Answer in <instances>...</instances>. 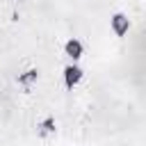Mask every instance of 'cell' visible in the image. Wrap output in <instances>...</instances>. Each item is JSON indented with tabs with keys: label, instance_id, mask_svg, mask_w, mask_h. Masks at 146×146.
Listing matches in <instances>:
<instances>
[{
	"label": "cell",
	"instance_id": "obj_2",
	"mask_svg": "<svg viewBox=\"0 0 146 146\" xmlns=\"http://www.w3.org/2000/svg\"><path fill=\"white\" fill-rule=\"evenodd\" d=\"M80 78H82V68H80V66H66V68H64V80H66V87L78 84V82H80Z\"/></svg>",
	"mask_w": 146,
	"mask_h": 146
},
{
	"label": "cell",
	"instance_id": "obj_3",
	"mask_svg": "<svg viewBox=\"0 0 146 146\" xmlns=\"http://www.w3.org/2000/svg\"><path fill=\"white\" fill-rule=\"evenodd\" d=\"M66 55H68L71 59H78V57H82V43H80L78 39H71V41H66Z\"/></svg>",
	"mask_w": 146,
	"mask_h": 146
},
{
	"label": "cell",
	"instance_id": "obj_1",
	"mask_svg": "<svg viewBox=\"0 0 146 146\" xmlns=\"http://www.w3.org/2000/svg\"><path fill=\"white\" fill-rule=\"evenodd\" d=\"M128 27H130V21H128L125 14H114L112 16V30H114L116 36H123L128 32Z\"/></svg>",
	"mask_w": 146,
	"mask_h": 146
},
{
	"label": "cell",
	"instance_id": "obj_4",
	"mask_svg": "<svg viewBox=\"0 0 146 146\" xmlns=\"http://www.w3.org/2000/svg\"><path fill=\"white\" fill-rule=\"evenodd\" d=\"M32 80H36V71H27L25 75H21V82H23V84H27V82H32Z\"/></svg>",
	"mask_w": 146,
	"mask_h": 146
},
{
	"label": "cell",
	"instance_id": "obj_5",
	"mask_svg": "<svg viewBox=\"0 0 146 146\" xmlns=\"http://www.w3.org/2000/svg\"><path fill=\"white\" fill-rule=\"evenodd\" d=\"M52 125H55V121H52V119L43 121V125H41V132H43V135H46V132H52Z\"/></svg>",
	"mask_w": 146,
	"mask_h": 146
}]
</instances>
